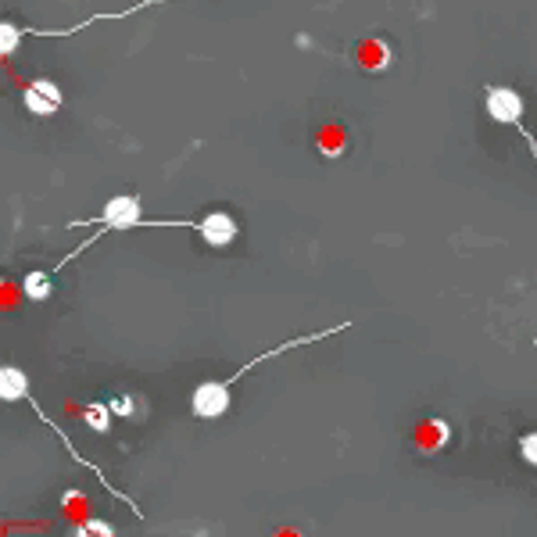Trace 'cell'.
I'll return each instance as SVG.
<instances>
[{"label":"cell","mask_w":537,"mask_h":537,"mask_svg":"<svg viewBox=\"0 0 537 537\" xmlns=\"http://www.w3.org/2000/svg\"><path fill=\"white\" fill-rule=\"evenodd\" d=\"M351 323H337V326H330V330H319V333H308V337H298V341H287V344H280V348H269L265 355H255L248 362V366H240L237 373L230 376V380H208V384H201L194 391V398H190V409H194V416L197 419H219V416H226L230 412V394H233V384H240V376H248L255 366H262L265 358H276V355H283V351H290V348H301V344H316V341H323V337H330V333H341V330H348Z\"/></svg>","instance_id":"obj_1"},{"label":"cell","mask_w":537,"mask_h":537,"mask_svg":"<svg viewBox=\"0 0 537 537\" xmlns=\"http://www.w3.org/2000/svg\"><path fill=\"white\" fill-rule=\"evenodd\" d=\"M72 537H115V527L104 520H86L79 523L76 530H72Z\"/></svg>","instance_id":"obj_9"},{"label":"cell","mask_w":537,"mask_h":537,"mask_svg":"<svg viewBox=\"0 0 537 537\" xmlns=\"http://www.w3.org/2000/svg\"><path fill=\"white\" fill-rule=\"evenodd\" d=\"M22 101L33 115H54V111L65 104V94H61V86L54 79H33V83L22 90Z\"/></svg>","instance_id":"obj_7"},{"label":"cell","mask_w":537,"mask_h":537,"mask_svg":"<svg viewBox=\"0 0 537 537\" xmlns=\"http://www.w3.org/2000/svg\"><path fill=\"white\" fill-rule=\"evenodd\" d=\"M86 423L94 430H108V409L104 405H94V409H86Z\"/></svg>","instance_id":"obj_11"},{"label":"cell","mask_w":537,"mask_h":537,"mask_svg":"<svg viewBox=\"0 0 537 537\" xmlns=\"http://www.w3.org/2000/svg\"><path fill=\"white\" fill-rule=\"evenodd\" d=\"M484 104H487V115L498 122V126H512L516 119H523V111H527V101L520 97V90H512V86H487L484 90Z\"/></svg>","instance_id":"obj_5"},{"label":"cell","mask_w":537,"mask_h":537,"mask_svg":"<svg viewBox=\"0 0 537 537\" xmlns=\"http://www.w3.org/2000/svg\"><path fill=\"white\" fill-rule=\"evenodd\" d=\"M154 4H165V0H140V4H133V8H126V11H108V15H94V18H86V22H76V26H69V29H22V26H11V22H0V54H4V58H11L22 36H36V40L72 36V33H79V29L94 26V22H115V18H126V15H137V11H144V8H154Z\"/></svg>","instance_id":"obj_3"},{"label":"cell","mask_w":537,"mask_h":537,"mask_svg":"<svg viewBox=\"0 0 537 537\" xmlns=\"http://www.w3.org/2000/svg\"><path fill=\"white\" fill-rule=\"evenodd\" d=\"M22 294H26L29 301H47V298H51V276H47V273H29L26 280H22Z\"/></svg>","instance_id":"obj_8"},{"label":"cell","mask_w":537,"mask_h":537,"mask_svg":"<svg viewBox=\"0 0 537 537\" xmlns=\"http://www.w3.org/2000/svg\"><path fill=\"white\" fill-rule=\"evenodd\" d=\"M194 230L201 233V240H205L208 248H230L233 240H237L240 226L230 212H208L205 219H197Z\"/></svg>","instance_id":"obj_6"},{"label":"cell","mask_w":537,"mask_h":537,"mask_svg":"<svg viewBox=\"0 0 537 537\" xmlns=\"http://www.w3.org/2000/svg\"><path fill=\"white\" fill-rule=\"evenodd\" d=\"M520 459L537 469V430H530V434L520 437Z\"/></svg>","instance_id":"obj_10"},{"label":"cell","mask_w":537,"mask_h":537,"mask_svg":"<svg viewBox=\"0 0 537 537\" xmlns=\"http://www.w3.org/2000/svg\"><path fill=\"white\" fill-rule=\"evenodd\" d=\"M140 222H144V215H140V197L122 194V197H111L108 205H104V212H97L94 219H72L69 226L72 230H76V226H97V230H104V233H126V230H137Z\"/></svg>","instance_id":"obj_4"},{"label":"cell","mask_w":537,"mask_h":537,"mask_svg":"<svg viewBox=\"0 0 537 537\" xmlns=\"http://www.w3.org/2000/svg\"><path fill=\"white\" fill-rule=\"evenodd\" d=\"M0 398H4V401H26L29 409H33L36 416H40V423H47V427H51L54 434H58V441L65 444V448H69V455H72V459H76V462H79V466H83V469H90V473H97V477H101V484H104V487H108V491H111V498H119V502H126L129 509L137 512V516H144V512H140V505L133 502V498H126V491H119V487H111L108 480H104V473H101V469H97V462L83 459V455H79L76 448H72L69 434H65V430H61L58 423H51V416H47V412L40 409V401H36L33 394H29V376L22 373V369H11V366H4V369H0Z\"/></svg>","instance_id":"obj_2"}]
</instances>
